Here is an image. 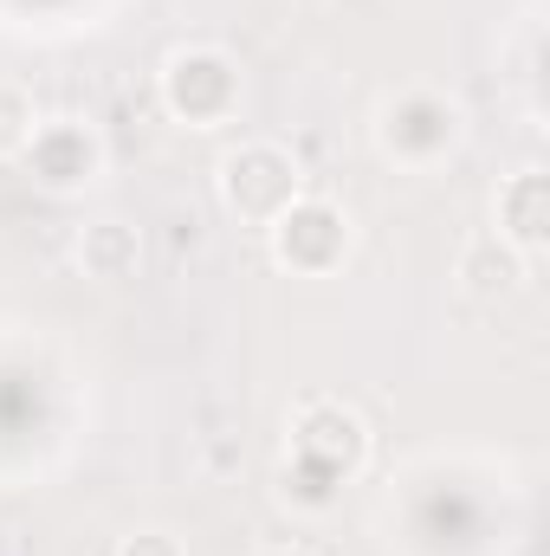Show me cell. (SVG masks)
<instances>
[{
    "label": "cell",
    "instance_id": "1",
    "mask_svg": "<svg viewBox=\"0 0 550 556\" xmlns=\"http://www.w3.org/2000/svg\"><path fill=\"white\" fill-rule=\"evenodd\" d=\"M370 142L383 162L409 168V175H427L440 162H453L466 149V104L440 85H402L376 104V124H370Z\"/></svg>",
    "mask_w": 550,
    "mask_h": 556
},
{
    "label": "cell",
    "instance_id": "2",
    "mask_svg": "<svg viewBox=\"0 0 550 556\" xmlns=\"http://www.w3.org/2000/svg\"><path fill=\"white\" fill-rule=\"evenodd\" d=\"M155 104L168 111V124L182 130H227L240 124L247 104V72L227 46L214 39H188L155 65Z\"/></svg>",
    "mask_w": 550,
    "mask_h": 556
},
{
    "label": "cell",
    "instance_id": "3",
    "mask_svg": "<svg viewBox=\"0 0 550 556\" xmlns=\"http://www.w3.org/2000/svg\"><path fill=\"white\" fill-rule=\"evenodd\" d=\"M214 194H221L227 220L266 233L278 214L304 194V162L273 137H240L234 149H221V162H214Z\"/></svg>",
    "mask_w": 550,
    "mask_h": 556
},
{
    "label": "cell",
    "instance_id": "4",
    "mask_svg": "<svg viewBox=\"0 0 550 556\" xmlns=\"http://www.w3.org/2000/svg\"><path fill=\"white\" fill-rule=\"evenodd\" d=\"M350 253H357V220H350V207L330 201V194H311V188L266 227V260L291 278L343 273Z\"/></svg>",
    "mask_w": 550,
    "mask_h": 556
},
{
    "label": "cell",
    "instance_id": "5",
    "mask_svg": "<svg viewBox=\"0 0 550 556\" xmlns=\"http://www.w3.org/2000/svg\"><path fill=\"white\" fill-rule=\"evenodd\" d=\"M285 427H291V453L304 466H317L330 485H343L370 466V420L337 395H298Z\"/></svg>",
    "mask_w": 550,
    "mask_h": 556
},
{
    "label": "cell",
    "instance_id": "6",
    "mask_svg": "<svg viewBox=\"0 0 550 556\" xmlns=\"http://www.w3.org/2000/svg\"><path fill=\"white\" fill-rule=\"evenodd\" d=\"M20 162H26L33 188H46V194H85L104 175V137L85 117H39L26 149H20Z\"/></svg>",
    "mask_w": 550,
    "mask_h": 556
},
{
    "label": "cell",
    "instance_id": "7",
    "mask_svg": "<svg viewBox=\"0 0 550 556\" xmlns=\"http://www.w3.org/2000/svg\"><path fill=\"white\" fill-rule=\"evenodd\" d=\"M492 233L518 253V260H545L550 253V175L545 168H518L499 181L492 194Z\"/></svg>",
    "mask_w": 550,
    "mask_h": 556
},
{
    "label": "cell",
    "instance_id": "8",
    "mask_svg": "<svg viewBox=\"0 0 550 556\" xmlns=\"http://www.w3.org/2000/svg\"><path fill=\"white\" fill-rule=\"evenodd\" d=\"M453 278H460V291H466L473 304H505V298H518V291H525L532 260H518V253H512V247L486 227V233H473V240L460 247Z\"/></svg>",
    "mask_w": 550,
    "mask_h": 556
},
{
    "label": "cell",
    "instance_id": "9",
    "mask_svg": "<svg viewBox=\"0 0 550 556\" xmlns=\"http://www.w3.org/2000/svg\"><path fill=\"white\" fill-rule=\"evenodd\" d=\"M72 266L91 278V285H130L142 273V227L104 214V220H85L78 240H72Z\"/></svg>",
    "mask_w": 550,
    "mask_h": 556
},
{
    "label": "cell",
    "instance_id": "10",
    "mask_svg": "<svg viewBox=\"0 0 550 556\" xmlns=\"http://www.w3.org/2000/svg\"><path fill=\"white\" fill-rule=\"evenodd\" d=\"M33 124H39L33 91L13 85V78H0V162H7V155L20 162V149H26V137H33Z\"/></svg>",
    "mask_w": 550,
    "mask_h": 556
},
{
    "label": "cell",
    "instance_id": "11",
    "mask_svg": "<svg viewBox=\"0 0 550 556\" xmlns=\"http://www.w3.org/2000/svg\"><path fill=\"white\" fill-rule=\"evenodd\" d=\"M111 556H188V544H182L175 531H162V525H142V531H130V538H117Z\"/></svg>",
    "mask_w": 550,
    "mask_h": 556
},
{
    "label": "cell",
    "instance_id": "12",
    "mask_svg": "<svg viewBox=\"0 0 550 556\" xmlns=\"http://www.w3.org/2000/svg\"><path fill=\"white\" fill-rule=\"evenodd\" d=\"M253 556H311V551H304V544H260Z\"/></svg>",
    "mask_w": 550,
    "mask_h": 556
}]
</instances>
